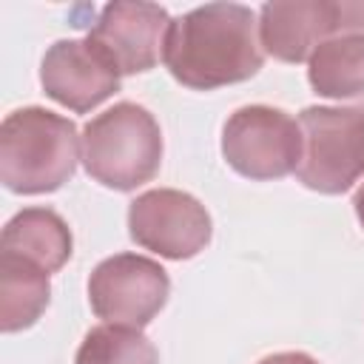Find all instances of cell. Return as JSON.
<instances>
[{"label": "cell", "mask_w": 364, "mask_h": 364, "mask_svg": "<svg viewBox=\"0 0 364 364\" xmlns=\"http://www.w3.org/2000/svg\"><path fill=\"white\" fill-rule=\"evenodd\" d=\"M171 77L196 91L245 82L262 68L256 14L239 3H208L171 23L165 54Z\"/></svg>", "instance_id": "6da1fadb"}, {"label": "cell", "mask_w": 364, "mask_h": 364, "mask_svg": "<svg viewBox=\"0 0 364 364\" xmlns=\"http://www.w3.org/2000/svg\"><path fill=\"white\" fill-rule=\"evenodd\" d=\"M80 136L68 117L40 105L11 111L0 125V182L11 193H51L74 176Z\"/></svg>", "instance_id": "7a4b0ae2"}, {"label": "cell", "mask_w": 364, "mask_h": 364, "mask_svg": "<svg viewBox=\"0 0 364 364\" xmlns=\"http://www.w3.org/2000/svg\"><path fill=\"white\" fill-rule=\"evenodd\" d=\"M159 162V122L136 102H117L82 128V165L91 179L111 191H134L151 182Z\"/></svg>", "instance_id": "3957f363"}, {"label": "cell", "mask_w": 364, "mask_h": 364, "mask_svg": "<svg viewBox=\"0 0 364 364\" xmlns=\"http://www.w3.org/2000/svg\"><path fill=\"white\" fill-rule=\"evenodd\" d=\"M301 162L296 176L318 193H344L364 176V111L310 105L299 114Z\"/></svg>", "instance_id": "277c9868"}, {"label": "cell", "mask_w": 364, "mask_h": 364, "mask_svg": "<svg viewBox=\"0 0 364 364\" xmlns=\"http://www.w3.org/2000/svg\"><path fill=\"white\" fill-rule=\"evenodd\" d=\"M299 122L270 105H245L233 111L222 128V156L247 179H282L301 162Z\"/></svg>", "instance_id": "5b68a950"}, {"label": "cell", "mask_w": 364, "mask_h": 364, "mask_svg": "<svg viewBox=\"0 0 364 364\" xmlns=\"http://www.w3.org/2000/svg\"><path fill=\"white\" fill-rule=\"evenodd\" d=\"M171 279L165 267L139 253H117L102 259L88 279V301L97 318L119 327L142 330L165 307Z\"/></svg>", "instance_id": "8992f818"}, {"label": "cell", "mask_w": 364, "mask_h": 364, "mask_svg": "<svg viewBox=\"0 0 364 364\" xmlns=\"http://www.w3.org/2000/svg\"><path fill=\"white\" fill-rule=\"evenodd\" d=\"M128 233L139 247L182 262L208 247L213 225L196 196L173 188H154L131 202Z\"/></svg>", "instance_id": "52a82bcc"}, {"label": "cell", "mask_w": 364, "mask_h": 364, "mask_svg": "<svg viewBox=\"0 0 364 364\" xmlns=\"http://www.w3.org/2000/svg\"><path fill=\"white\" fill-rule=\"evenodd\" d=\"M171 17L154 3H108L88 31V40L111 60L119 74H142L165 54Z\"/></svg>", "instance_id": "ba28073f"}, {"label": "cell", "mask_w": 364, "mask_h": 364, "mask_svg": "<svg viewBox=\"0 0 364 364\" xmlns=\"http://www.w3.org/2000/svg\"><path fill=\"white\" fill-rule=\"evenodd\" d=\"M40 82L54 102L85 114L119 91V71L88 37L57 40L43 57Z\"/></svg>", "instance_id": "9c48e42d"}, {"label": "cell", "mask_w": 364, "mask_h": 364, "mask_svg": "<svg viewBox=\"0 0 364 364\" xmlns=\"http://www.w3.org/2000/svg\"><path fill=\"white\" fill-rule=\"evenodd\" d=\"M338 6L330 0H276L259 11L262 48L282 63H301L336 34Z\"/></svg>", "instance_id": "30bf717a"}, {"label": "cell", "mask_w": 364, "mask_h": 364, "mask_svg": "<svg viewBox=\"0 0 364 364\" xmlns=\"http://www.w3.org/2000/svg\"><path fill=\"white\" fill-rule=\"evenodd\" d=\"M71 230L65 219L51 208H23L14 213L0 236V250L14 253L46 273H57L71 259Z\"/></svg>", "instance_id": "8fae6325"}, {"label": "cell", "mask_w": 364, "mask_h": 364, "mask_svg": "<svg viewBox=\"0 0 364 364\" xmlns=\"http://www.w3.org/2000/svg\"><path fill=\"white\" fill-rule=\"evenodd\" d=\"M48 273L14 253L0 250V327L17 333L31 327L48 307Z\"/></svg>", "instance_id": "7c38bea8"}, {"label": "cell", "mask_w": 364, "mask_h": 364, "mask_svg": "<svg viewBox=\"0 0 364 364\" xmlns=\"http://www.w3.org/2000/svg\"><path fill=\"white\" fill-rule=\"evenodd\" d=\"M307 80L318 97H364V34L324 40L307 60Z\"/></svg>", "instance_id": "4fadbf2b"}, {"label": "cell", "mask_w": 364, "mask_h": 364, "mask_svg": "<svg viewBox=\"0 0 364 364\" xmlns=\"http://www.w3.org/2000/svg\"><path fill=\"white\" fill-rule=\"evenodd\" d=\"M74 364H159V355L142 330L100 324L85 333Z\"/></svg>", "instance_id": "5bb4252c"}, {"label": "cell", "mask_w": 364, "mask_h": 364, "mask_svg": "<svg viewBox=\"0 0 364 364\" xmlns=\"http://www.w3.org/2000/svg\"><path fill=\"white\" fill-rule=\"evenodd\" d=\"M338 6V23L336 34H364V3H336Z\"/></svg>", "instance_id": "9a60e30c"}, {"label": "cell", "mask_w": 364, "mask_h": 364, "mask_svg": "<svg viewBox=\"0 0 364 364\" xmlns=\"http://www.w3.org/2000/svg\"><path fill=\"white\" fill-rule=\"evenodd\" d=\"M259 364H318L313 355H307V353H273V355H267V358H262Z\"/></svg>", "instance_id": "2e32d148"}, {"label": "cell", "mask_w": 364, "mask_h": 364, "mask_svg": "<svg viewBox=\"0 0 364 364\" xmlns=\"http://www.w3.org/2000/svg\"><path fill=\"white\" fill-rule=\"evenodd\" d=\"M353 208H355V216H358V222H361V228H364V185L355 191V196H353Z\"/></svg>", "instance_id": "e0dca14e"}]
</instances>
